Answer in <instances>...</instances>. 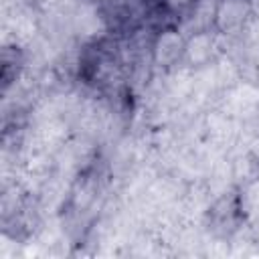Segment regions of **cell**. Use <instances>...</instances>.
<instances>
[{"mask_svg":"<svg viewBox=\"0 0 259 259\" xmlns=\"http://www.w3.org/2000/svg\"><path fill=\"white\" fill-rule=\"evenodd\" d=\"M192 4H194V0H160V6L172 16V20L176 24H180V20L184 18V14L190 10Z\"/></svg>","mask_w":259,"mask_h":259,"instance_id":"8992f818","label":"cell"},{"mask_svg":"<svg viewBox=\"0 0 259 259\" xmlns=\"http://www.w3.org/2000/svg\"><path fill=\"white\" fill-rule=\"evenodd\" d=\"M241 125L259 130V83L251 79H239L233 87L223 91L217 103Z\"/></svg>","mask_w":259,"mask_h":259,"instance_id":"6da1fadb","label":"cell"},{"mask_svg":"<svg viewBox=\"0 0 259 259\" xmlns=\"http://www.w3.org/2000/svg\"><path fill=\"white\" fill-rule=\"evenodd\" d=\"M253 20L249 0H219L212 28L223 36H241Z\"/></svg>","mask_w":259,"mask_h":259,"instance_id":"277c9868","label":"cell"},{"mask_svg":"<svg viewBox=\"0 0 259 259\" xmlns=\"http://www.w3.org/2000/svg\"><path fill=\"white\" fill-rule=\"evenodd\" d=\"M217 4L219 0H194L190 10L184 14L180 20V30L184 34L196 32V30H208L214 24V14H217Z\"/></svg>","mask_w":259,"mask_h":259,"instance_id":"5b68a950","label":"cell"},{"mask_svg":"<svg viewBox=\"0 0 259 259\" xmlns=\"http://www.w3.org/2000/svg\"><path fill=\"white\" fill-rule=\"evenodd\" d=\"M251 2V12H253V18H259V0H249Z\"/></svg>","mask_w":259,"mask_h":259,"instance_id":"52a82bcc","label":"cell"},{"mask_svg":"<svg viewBox=\"0 0 259 259\" xmlns=\"http://www.w3.org/2000/svg\"><path fill=\"white\" fill-rule=\"evenodd\" d=\"M184 42L186 34L180 30L178 24L160 26L154 32L152 47H150V61L156 73H168L182 67L184 61Z\"/></svg>","mask_w":259,"mask_h":259,"instance_id":"7a4b0ae2","label":"cell"},{"mask_svg":"<svg viewBox=\"0 0 259 259\" xmlns=\"http://www.w3.org/2000/svg\"><path fill=\"white\" fill-rule=\"evenodd\" d=\"M221 55H225V36L214 28L196 30L186 34L184 42V61L182 65L188 69H202L212 65Z\"/></svg>","mask_w":259,"mask_h":259,"instance_id":"3957f363","label":"cell"}]
</instances>
